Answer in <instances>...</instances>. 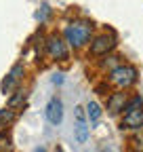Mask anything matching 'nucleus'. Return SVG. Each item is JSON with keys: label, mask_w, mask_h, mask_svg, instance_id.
Listing matches in <instances>:
<instances>
[{"label": "nucleus", "mask_w": 143, "mask_h": 152, "mask_svg": "<svg viewBox=\"0 0 143 152\" xmlns=\"http://www.w3.org/2000/svg\"><path fill=\"white\" fill-rule=\"evenodd\" d=\"M91 32H93V23L91 21H74L65 28V38L72 47H84L88 42V38H91Z\"/></svg>", "instance_id": "nucleus-1"}, {"label": "nucleus", "mask_w": 143, "mask_h": 152, "mask_svg": "<svg viewBox=\"0 0 143 152\" xmlns=\"http://www.w3.org/2000/svg\"><path fill=\"white\" fill-rule=\"evenodd\" d=\"M110 80L120 87V89H129L137 83V68L135 66H129V64H124V66H118L112 70L110 74Z\"/></svg>", "instance_id": "nucleus-2"}, {"label": "nucleus", "mask_w": 143, "mask_h": 152, "mask_svg": "<svg viewBox=\"0 0 143 152\" xmlns=\"http://www.w3.org/2000/svg\"><path fill=\"white\" fill-rule=\"evenodd\" d=\"M114 47H116V36L114 34H101V36L95 38V42L91 45V53L93 55H105Z\"/></svg>", "instance_id": "nucleus-3"}, {"label": "nucleus", "mask_w": 143, "mask_h": 152, "mask_svg": "<svg viewBox=\"0 0 143 152\" xmlns=\"http://www.w3.org/2000/svg\"><path fill=\"white\" fill-rule=\"evenodd\" d=\"M46 51H48L51 57H55V59H67V47L59 36H51L46 40Z\"/></svg>", "instance_id": "nucleus-4"}, {"label": "nucleus", "mask_w": 143, "mask_h": 152, "mask_svg": "<svg viewBox=\"0 0 143 152\" xmlns=\"http://www.w3.org/2000/svg\"><path fill=\"white\" fill-rule=\"evenodd\" d=\"M46 118H48L51 125H59L63 121V104H61V99L53 97L46 104Z\"/></svg>", "instance_id": "nucleus-5"}, {"label": "nucleus", "mask_w": 143, "mask_h": 152, "mask_svg": "<svg viewBox=\"0 0 143 152\" xmlns=\"http://www.w3.org/2000/svg\"><path fill=\"white\" fill-rule=\"evenodd\" d=\"M141 127H143V108L133 110V112H124L122 129H141Z\"/></svg>", "instance_id": "nucleus-6"}, {"label": "nucleus", "mask_w": 143, "mask_h": 152, "mask_svg": "<svg viewBox=\"0 0 143 152\" xmlns=\"http://www.w3.org/2000/svg\"><path fill=\"white\" fill-rule=\"evenodd\" d=\"M88 137V127H86V118H84V110L78 106L76 108V140L80 144H84Z\"/></svg>", "instance_id": "nucleus-7"}, {"label": "nucleus", "mask_w": 143, "mask_h": 152, "mask_svg": "<svg viewBox=\"0 0 143 152\" xmlns=\"http://www.w3.org/2000/svg\"><path fill=\"white\" fill-rule=\"evenodd\" d=\"M126 93H112L110 97H107V110H110V114H118L124 110V106H126Z\"/></svg>", "instance_id": "nucleus-8"}, {"label": "nucleus", "mask_w": 143, "mask_h": 152, "mask_svg": "<svg viewBox=\"0 0 143 152\" xmlns=\"http://www.w3.org/2000/svg\"><path fill=\"white\" fill-rule=\"evenodd\" d=\"M21 70H23V68H21V64H17V66H15V68L9 72L6 80L2 83V91H4V93H9V91L13 89V85H15L17 80H19V74H21Z\"/></svg>", "instance_id": "nucleus-9"}, {"label": "nucleus", "mask_w": 143, "mask_h": 152, "mask_svg": "<svg viewBox=\"0 0 143 152\" xmlns=\"http://www.w3.org/2000/svg\"><path fill=\"white\" fill-rule=\"evenodd\" d=\"M86 114H88V121H91V123H97V121L101 118V108H99V104H97V102H88V104H86Z\"/></svg>", "instance_id": "nucleus-10"}, {"label": "nucleus", "mask_w": 143, "mask_h": 152, "mask_svg": "<svg viewBox=\"0 0 143 152\" xmlns=\"http://www.w3.org/2000/svg\"><path fill=\"white\" fill-rule=\"evenodd\" d=\"M13 121H15V110H13V108H9V110H0V129L6 127V125H11Z\"/></svg>", "instance_id": "nucleus-11"}, {"label": "nucleus", "mask_w": 143, "mask_h": 152, "mask_svg": "<svg viewBox=\"0 0 143 152\" xmlns=\"http://www.w3.org/2000/svg\"><path fill=\"white\" fill-rule=\"evenodd\" d=\"M143 108V99H141V95H135L133 99L126 102V106H124V112H133V110H139Z\"/></svg>", "instance_id": "nucleus-12"}, {"label": "nucleus", "mask_w": 143, "mask_h": 152, "mask_svg": "<svg viewBox=\"0 0 143 152\" xmlns=\"http://www.w3.org/2000/svg\"><path fill=\"white\" fill-rule=\"evenodd\" d=\"M21 102H25V91H17V95L9 102V106H11V108H17Z\"/></svg>", "instance_id": "nucleus-13"}, {"label": "nucleus", "mask_w": 143, "mask_h": 152, "mask_svg": "<svg viewBox=\"0 0 143 152\" xmlns=\"http://www.w3.org/2000/svg\"><path fill=\"white\" fill-rule=\"evenodd\" d=\"M36 152H46V150H44V148H38V150H36Z\"/></svg>", "instance_id": "nucleus-14"}, {"label": "nucleus", "mask_w": 143, "mask_h": 152, "mask_svg": "<svg viewBox=\"0 0 143 152\" xmlns=\"http://www.w3.org/2000/svg\"><path fill=\"white\" fill-rule=\"evenodd\" d=\"M57 152H63V148H57Z\"/></svg>", "instance_id": "nucleus-15"}]
</instances>
